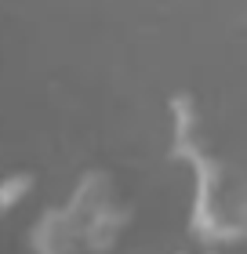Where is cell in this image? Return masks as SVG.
Masks as SVG:
<instances>
[{
  "label": "cell",
  "instance_id": "cell-1",
  "mask_svg": "<svg viewBox=\"0 0 247 254\" xmlns=\"http://www.w3.org/2000/svg\"><path fill=\"white\" fill-rule=\"evenodd\" d=\"M174 145L171 156L193 167V207L189 236L196 244L233 247L247 244V167L237 160L215 156L200 131V109L189 95L171 98Z\"/></svg>",
  "mask_w": 247,
  "mask_h": 254
},
{
  "label": "cell",
  "instance_id": "cell-3",
  "mask_svg": "<svg viewBox=\"0 0 247 254\" xmlns=\"http://www.w3.org/2000/svg\"><path fill=\"white\" fill-rule=\"evenodd\" d=\"M29 251L33 254H80L84 229L69 207H44L40 218L29 225Z\"/></svg>",
  "mask_w": 247,
  "mask_h": 254
},
{
  "label": "cell",
  "instance_id": "cell-2",
  "mask_svg": "<svg viewBox=\"0 0 247 254\" xmlns=\"http://www.w3.org/2000/svg\"><path fill=\"white\" fill-rule=\"evenodd\" d=\"M66 207L77 214L80 229H84V251L91 254H109L120 244L124 229L131 225V203L124 200L116 175L105 167L84 171L69 192Z\"/></svg>",
  "mask_w": 247,
  "mask_h": 254
},
{
  "label": "cell",
  "instance_id": "cell-4",
  "mask_svg": "<svg viewBox=\"0 0 247 254\" xmlns=\"http://www.w3.org/2000/svg\"><path fill=\"white\" fill-rule=\"evenodd\" d=\"M33 189H37V171H11V175H4L0 178V214L26 203Z\"/></svg>",
  "mask_w": 247,
  "mask_h": 254
},
{
  "label": "cell",
  "instance_id": "cell-5",
  "mask_svg": "<svg viewBox=\"0 0 247 254\" xmlns=\"http://www.w3.org/2000/svg\"><path fill=\"white\" fill-rule=\"evenodd\" d=\"M171 254H222V247H211V244H193V247H182V251H171Z\"/></svg>",
  "mask_w": 247,
  "mask_h": 254
}]
</instances>
